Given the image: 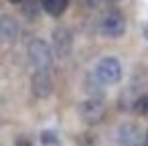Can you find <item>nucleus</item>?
Returning a JSON list of instances; mask_svg holds the SVG:
<instances>
[{
	"label": "nucleus",
	"mask_w": 148,
	"mask_h": 146,
	"mask_svg": "<svg viewBox=\"0 0 148 146\" xmlns=\"http://www.w3.org/2000/svg\"><path fill=\"white\" fill-rule=\"evenodd\" d=\"M29 59L37 71H51L53 67V51L43 39H33L29 43Z\"/></svg>",
	"instance_id": "obj_1"
},
{
	"label": "nucleus",
	"mask_w": 148,
	"mask_h": 146,
	"mask_svg": "<svg viewBox=\"0 0 148 146\" xmlns=\"http://www.w3.org/2000/svg\"><path fill=\"white\" fill-rule=\"evenodd\" d=\"M95 75L103 85H116L122 79V65L116 57H103L95 65Z\"/></svg>",
	"instance_id": "obj_2"
},
{
	"label": "nucleus",
	"mask_w": 148,
	"mask_h": 146,
	"mask_svg": "<svg viewBox=\"0 0 148 146\" xmlns=\"http://www.w3.org/2000/svg\"><path fill=\"white\" fill-rule=\"evenodd\" d=\"M77 114H79V118H81L85 124H89V126L99 124V122L103 120V116H106V104H103L101 97H89V99H85V101L79 104Z\"/></svg>",
	"instance_id": "obj_3"
},
{
	"label": "nucleus",
	"mask_w": 148,
	"mask_h": 146,
	"mask_svg": "<svg viewBox=\"0 0 148 146\" xmlns=\"http://www.w3.org/2000/svg\"><path fill=\"white\" fill-rule=\"evenodd\" d=\"M99 29L106 37H112V39H118L126 33V19L120 10H110L103 14L101 23H99Z\"/></svg>",
	"instance_id": "obj_4"
},
{
	"label": "nucleus",
	"mask_w": 148,
	"mask_h": 146,
	"mask_svg": "<svg viewBox=\"0 0 148 146\" xmlns=\"http://www.w3.org/2000/svg\"><path fill=\"white\" fill-rule=\"evenodd\" d=\"M31 89H33L35 97H39V99L49 97L51 91H53L51 73H49V71H37V69H35V73H33V77H31Z\"/></svg>",
	"instance_id": "obj_5"
},
{
	"label": "nucleus",
	"mask_w": 148,
	"mask_h": 146,
	"mask_svg": "<svg viewBox=\"0 0 148 146\" xmlns=\"http://www.w3.org/2000/svg\"><path fill=\"white\" fill-rule=\"evenodd\" d=\"M73 47V35L67 27H57L53 31V49L59 57H67Z\"/></svg>",
	"instance_id": "obj_6"
},
{
	"label": "nucleus",
	"mask_w": 148,
	"mask_h": 146,
	"mask_svg": "<svg viewBox=\"0 0 148 146\" xmlns=\"http://www.w3.org/2000/svg\"><path fill=\"white\" fill-rule=\"evenodd\" d=\"M18 41V23L12 16H0V43L14 45Z\"/></svg>",
	"instance_id": "obj_7"
},
{
	"label": "nucleus",
	"mask_w": 148,
	"mask_h": 146,
	"mask_svg": "<svg viewBox=\"0 0 148 146\" xmlns=\"http://www.w3.org/2000/svg\"><path fill=\"white\" fill-rule=\"evenodd\" d=\"M118 140L122 146H138L140 144V130L136 124H122L118 130Z\"/></svg>",
	"instance_id": "obj_8"
},
{
	"label": "nucleus",
	"mask_w": 148,
	"mask_h": 146,
	"mask_svg": "<svg viewBox=\"0 0 148 146\" xmlns=\"http://www.w3.org/2000/svg\"><path fill=\"white\" fill-rule=\"evenodd\" d=\"M41 4H43V10L51 16H61L67 6H69V0H41Z\"/></svg>",
	"instance_id": "obj_9"
},
{
	"label": "nucleus",
	"mask_w": 148,
	"mask_h": 146,
	"mask_svg": "<svg viewBox=\"0 0 148 146\" xmlns=\"http://www.w3.org/2000/svg\"><path fill=\"white\" fill-rule=\"evenodd\" d=\"M41 12H43L41 0H23V14L29 21H37Z\"/></svg>",
	"instance_id": "obj_10"
},
{
	"label": "nucleus",
	"mask_w": 148,
	"mask_h": 146,
	"mask_svg": "<svg viewBox=\"0 0 148 146\" xmlns=\"http://www.w3.org/2000/svg\"><path fill=\"white\" fill-rule=\"evenodd\" d=\"M77 146H97V138L93 132H81L77 138H75Z\"/></svg>",
	"instance_id": "obj_11"
},
{
	"label": "nucleus",
	"mask_w": 148,
	"mask_h": 146,
	"mask_svg": "<svg viewBox=\"0 0 148 146\" xmlns=\"http://www.w3.org/2000/svg\"><path fill=\"white\" fill-rule=\"evenodd\" d=\"M134 112L140 114V116H148V93L136 97V101H134Z\"/></svg>",
	"instance_id": "obj_12"
},
{
	"label": "nucleus",
	"mask_w": 148,
	"mask_h": 146,
	"mask_svg": "<svg viewBox=\"0 0 148 146\" xmlns=\"http://www.w3.org/2000/svg\"><path fill=\"white\" fill-rule=\"evenodd\" d=\"M41 142H43V146H59V136L53 130H45V132H41Z\"/></svg>",
	"instance_id": "obj_13"
},
{
	"label": "nucleus",
	"mask_w": 148,
	"mask_h": 146,
	"mask_svg": "<svg viewBox=\"0 0 148 146\" xmlns=\"http://www.w3.org/2000/svg\"><path fill=\"white\" fill-rule=\"evenodd\" d=\"M14 146H33V140L27 138V136H18V138L14 140Z\"/></svg>",
	"instance_id": "obj_14"
},
{
	"label": "nucleus",
	"mask_w": 148,
	"mask_h": 146,
	"mask_svg": "<svg viewBox=\"0 0 148 146\" xmlns=\"http://www.w3.org/2000/svg\"><path fill=\"white\" fill-rule=\"evenodd\" d=\"M10 4H23V0H8Z\"/></svg>",
	"instance_id": "obj_15"
},
{
	"label": "nucleus",
	"mask_w": 148,
	"mask_h": 146,
	"mask_svg": "<svg viewBox=\"0 0 148 146\" xmlns=\"http://www.w3.org/2000/svg\"><path fill=\"white\" fill-rule=\"evenodd\" d=\"M142 146H148V132H146V138H144V142H142Z\"/></svg>",
	"instance_id": "obj_16"
},
{
	"label": "nucleus",
	"mask_w": 148,
	"mask_h": 146,
	"mask_svg": "<svg viewBox=\"0 0 148 146\" xmlns=\"http://www.w3.org/2000/svg\"><path fill=\"white\" fill-rule=\"evenodd\" d=\"M144 35H146V39H148V25L144 27Z\"/></svg>",
	"instance_id": "obj_17"
},
{
	"label": "nucleus",
	"mask_w": 148,
	"mask_h": 146,
	"mask_svg": "<svg viewBox=\"0 0 148 146\" xmlns=\"http://www.w3.org/2000/svg\"><path fill=\"white\" fill-rule=\"evenodd\" d=\"M110 2H114V0H110Z\"/></svg>",
	"instance_id": "obj_18"
}]
</instances>
